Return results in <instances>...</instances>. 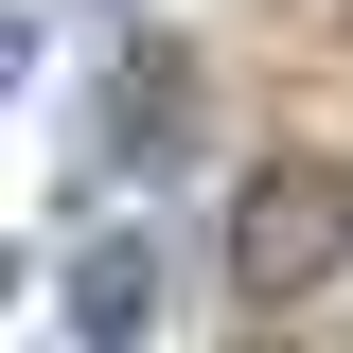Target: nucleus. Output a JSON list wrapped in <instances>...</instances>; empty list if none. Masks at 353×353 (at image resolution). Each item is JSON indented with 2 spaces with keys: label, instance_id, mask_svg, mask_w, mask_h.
<instances>
[{
  "label": "nucleus",
  "instance_id": "obj_1",
  "mask_svg": "<svg viewBox=\"0 0 353 353\" xmlns=\"http://www.w3.org/2000/svg\"><path fill=\"white\" fill-rule=\"evenodd\" d=\"M353 265V159H248L230 176V301L283 318Z\"/></svg>",
  "mask_w": 353,
  "mask_h": 353
},
{
  "label": "nucleus",
  "instance_id": "obj_2",
  "mask_svg": "<svg viewBox=\"0 0 353 353\" xmlns=\"http://www.w3.org/2000/svg\"><path fill=\"white\" fill-rule=\"evenodd\" d=\"M71 336L88 353L159 336V248H141V230H88V248H71Z\"/></svg>",
  "mask_w": 353,
  "mask_h": 353
},
{
  "label": "nucleus",
  "instance_id": "obj_3",
  "mask_svg": "<svg viewBox=\"0 0 353 353\" xmlns=\"http://www.w3.org/2000/svg\"><path fill=\"white\" fill-rule=\"evenodd\" d=\"M176 88H194V71H176V53H124V124H106V141H124V159H176V124H194Z\"/></svg>",
  "mask_w": 353,
  "mask_h": 353
},
{
  "label": "nucleus",
  "instance_id": "obj_4",
  "mask_svg": "<svg viewBox=\"0 0 353 353\" xmlns=\"http://www.w3.org/2000/svg\"><path fill=\"white\" fill-rule=\"evenodd\" d=\"M18 71H36V18H0V88H18Z\"/></svg>",
  "mask_w": 353,
  "mask_h": 353
},
{
  "label": "nucleus",
  "instance_id": "obj_5",
  "mask_svg": "<svg viewBox=\"0 0 353 353\" xmlns=\"http://www.w3.org/2000/svg\"><path fill=\"white\" fill-rule=\"evenodd\" d=\"M248 353H283V336H248Z\"/></svg>",
  "mask_w": 353,
  "mask_h": 353
}]
</instances>
